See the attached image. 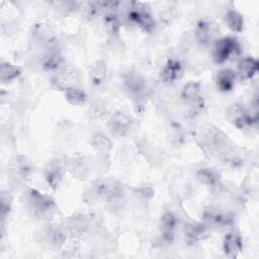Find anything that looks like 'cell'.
Here are the masks:
<instances>
[{"mask_svg": "<svg viewBox=\"0 0 259 259\" xmlns=\"http://www.w3.org/2000/svg\"><path fill=\"white\" fill-rule=\"evenodd\" d=\"M77 81H78L77 72L73 68H70L67 66H65L63 69H61L57 73H55L51 78V84L53 88L63 92L71 87L77 86Z\"/></svg>", "mask_w": 259, "mask_h": 259, "instance_id": "7c38bea8", "label": "cell"}, {"mask_svg": "<svg viewBox=\"0 0 259 259\" xmlns=\"http://www.w3.org/2000/svg\"><path fill=\"white\" fill-rule=\"evenodd\" d=\"M25 203L28 210L37 220H49L56 211L55 201L35 188H29L26 191Z\"/></svg>", "mask_w": 259, "mask_h": 259, "instance_id": "7a4b0ae2", "label": "cell"}, {"mask_svg": "<svg viewBox=\"0 0 259 259\" xmlns=\"http://www.w3.org/2000/svg\"><path fill=\"white\" fill-rule=\"evenodd\" d=\"M12 205V196L8 190H2L1 192V223L4 224L8 217Z\"/></svg>", "mask_w": 259, "mask_h": 259, "instance_id": "836d02e7", "label": "cell"}, {"mask_svg": "<svg viewBox=\"0 0 259 259\" xmlns=\"http://www.w3.org/2000/svg\"><path fill=\"white\" fill-rule=\"evenodd\" d=\"M201 220L208 227L227 229L234 225L235 215L231 210L222 209L217 206H206L201 213Z\"/></svg>", "mask_w": 259, "mask_h": 259, "instance_id": "5b68a950", "label": "cell"}, {"mask_svg": "<svg viewBox=\"0 0 259 259\" xmlns=\"http://www.w3.org/2000/svg\"><path fill=\"white\" fill-rule=\"evenodd\" d=\"M259 68V62L253 57H244L238 63L237 77L242 81H247L253 79L257 74Z\"/></svg>", "mask_w": 259, "mask_h": 259, "instance_id": "44dd1931", "label": "cell"}, {"mask_svg": "<svg viewBox=\"0 0 259 259\" xmlns=\"http://www.w3.org/2000/svg\"><path fill=\"white\" fill-rule=\"evenodd\" d=\"M102 3L103 2H99V1H97V2L96 1H92V2L86 3L85 6L83 7V14H84V16L88 20H92L96 16L101 14L102 10H103Z\"/></svg>", "mask_w": 259, "mask_h": 259, "instance_id": "d6a6232c", "label": "cell"}, {"mask_svg": "<svg viewBox=\"0 0 259 259\" xmlns=\"http://www.w3.org/2000/svg\"><path fill=\"white\" fill-rule=\"evenodd\" d=\"M200 96V83L189 81L181 89V97L186 102H191Z\"/></svg>", "mask_w": 259, "mask_h": 259, "instance_id": "4dcf8cb0", "label": "cell"}, {"mask_svg": "<svg viewBox=\"0 0 259 259\" xmlns=\"http://www.w3.org/2000/svg\"><path fill=\"white\" fill-rule=\"evenodd\" d=\"M133 118L123 111H115L107 120V127L110 133L116 137H124L132 130Z\"/></svg>", "mask_w": 259, "mask_h": 259, "instance_id": "8fae6325", "label": "cell"}, {"mask_svg": "<svg viewBox=\"0 0 259 259\" xmlns=\"http://www.w3.org/2000/svg\"><path fill=\"white\" fill-rule=\"evenodd\" d=\"M220 28L218 24L208 19H200L195 26V38L201 45L213 44L219 38Z\"/></svg>", "mask_w": 259, "mask_h": 259, "instance_id": "9c48e42d", "label": "cell"}, {"mask_svg": "<svg viewBox=\"0 0 259 259\" xmlns=\"http://www.w3.org/2000/svg\"><path fill=\"white\" fill-rule=\"evenodd\" d=\"M64 96L67 102L73 106L83 105L87 100V95L85 91L78 86L71 87L64 91Z\"/></svg>", "mask_w": 259, "mask_h": 259, "instance_id": "83f0119b", "label": "cell"}, {"mask_svg": "<svg viewBox=\"0 0 259 259\" xmlns=\"http://www.w3.org/2000/svg\"><path fill=\"white\" fill-rule=\"evenodd\" d=\"M32 40L46 50L57 49V37L52 28L45 22H35L31 26Z\"/></svg>", "mask_w": 259, "mask_h": 259, "instance_id": "ba28073f", "label": "cell"}, {"mask_svg": "<svg viewBox=\"0 0 259 259\" xmlns=\"http://www.w3.org/2000/svg\"><path fill=\"white\" fill-rule=\"evenodd\" d=\"M225 21L228 27L236 33H240L244 29V17L236 9H228L225 14Z\"/></svg>", "mask_w": 259, "mask_h": 259, "instance_id": "d4e9b609", "label": "cell"}, {"mask_svg": "<svg viewBox=\"0 0 259 259\" xmlns=\"http://www.w3.org/2000/svg\"><path fill=\"white\" fill-rule=\"evenodd\" d=\"M89 228V221L83 214H78L72 218L69 222L68 229L69 232L75 236H81L88 231Z\"/></svg>", "mask_w": 259, "mask_h": 259, "instance_id": "f546056e", "label": "cell"}, {"mask_svg": "<svg viewBox=\"0 0 259 259\" xmlns=\"http://www.w3.org/2000/svg\"><path fill=\"white\" fill-rule=\"evenodd\" d=\"M123 88L127 95L137 103L143 102L147 96L148 86L145 78L137 72H128L122 78Z\"/></svg>", "mask_w": 259, "mask_h": 259, "instance_id": "8992f818", "label": "cell"}, {"mask_svg": "<svg viewBox=\"0 0 259 259\" xmlns=\"http://www.w3.org/2000/svg\"><path fill=\"white\" fill-rule=\"evenodd\" d=\"M10 173L13 179L17 181H24L33 173V165L24 156L14 157L10 164Z\"/></svg>", "mask_w": 259, "mask_h": 259, "instance_id": "9a60e30c", "label": "cell"}, {"mask_svg": "<svg viewBox=\"0 0 259 259\" xmlns=\"http://www.w3.org/2000/svg\"><path fill=\"white\" fill-rule=\"evenodd\" d=\"M237 78V73L234 70L230 68H224L220 70L215 75V86L221 92H230L234 89Z\"/></svg>", "mask_w": 259, "mask_h": 259, "instance_id": "ffe728a7", "label": "cell"}, {"mask_svg": "<svg viewBox=\"0 0 259 259\" xmlns=\"http://www.w3.org/2000/svg\"><path fill=\"white\" fill-rule=\"evenodd\" d=\"M158 227L163 241L167 244L172 243L175 238V230L177 227L176 215L171 211L164 212L159 220Z\"/></svg>", "mask_w": 259, "mask_h": 259, "instance_id": "e0dca14e", "label": "cell"}, {"mask_svg": "<svg viewBox=\"0 0 259 259\" xmlns=\"http://www.w3.org/2000/svg\"><path fill=\"white\" fill-rule=\"evenodd\" d=\"M92 191L98 197L107 202L113 203L122 199L124 187L122 183L113 178H98L92 184Z\"/></svg>", "mask_w": 259, "mask_h": 259, "instance_id": "3957f363", "label": "cell"}, {"mask_svg": "<svg viewBox=\"0 0 259 259\" xmlns=\"http://www.w3.org/2000/svg\"><path fill=\"white\" fill-rule=\"evenodd\" d=\"M208 229L209 227L203 222L188 225L185 229V236L187 241L189 243H196L203 240L208 234Z\"/></svg>", "mask_w": 259, "mask_h": 259, "instance_id": "603a6c76", "label": "cell"}, {"mask_svg": "<svg viewBox=\"0 0 259 259\" xmlns=\"http://www.w3.org/2000/svg\"><path fill=\"white\" fill-rule=\"evenodd\" d=\"M65 172V163L59 159H52L46 164L42 174L48 185L53 189H57L63 181Z\"/></svg>", "mask_w": 259, "mask_h": 259, "instance_id": "30bf717a", "label": "cell"}, {"mask_svg": "<svg viewBox=\"0 0 259 259\" xmlns=\"http://www.w3.org/2000/svg\"><path fill=\"white\" fill-rule=\"evenodd\" d=\"M21 75V68L10 63L3 61L0 65V80L4 84H8Z\"/></svg>", "mask_w": 259, "mask_h": 259, "instance_id": "cb8c5ba5", "label": "cell"}, {"mask_svg": "<svg viewBox=\"0 0 259 259\" xmlns=\"http://www.w3.org/2000/svg\"><path fill=\"white\" fill-rule=\"evenodd\" d=\"M226 117L232 124L240 130H243L246 126H250L247 108L244 107L241 103L236 102L231 104L226 111Z\"/></svg>", "mask_w": 259, "mask_h": 259, "instance_id": "2e32d148", "label": "cell"}, {"mask_svg": "<svg viewBox=\"0 0 259 259\" xmlns=\"http://www.w3.org/2000/svg\"><path fill=\"white\" fill-rule=\"evenodd\" d=\"M123 17L127 22L139 26L143 31L147 33L153 32L156 28V21L150 10V7L144 2H126Z\"/></svg>", "mask_w": 259, "mask_h": 259, "instance_id": "6da1fadb", "label": "cell"}, {"mask_svg": "<svg viewBox=\"0 0 259 259\" xmlns=\"http://www.w3.org/2000/svg\"><path fill=\"white\" fill-rule=\"evenodd\" d=\"M68 169L75 176L81 178L84 177L88 172V164L83 156L72 157L68 162Z\"/></svg>", "mask_w": 259, "mask_h": 259, "instance_id": "f1b7e54d", "label": "cell"}, {"mask_svg": "<svg viewBox=\"0 0 259 259\" xmlns=\"http://www.w3.org/2000/svg\"><path fill=\"white\" fill-rule=\"evenodd\" d=\"M40 66L44 71L55 74L65 67V59L57 49L46 50L40 57Z\"/></svg>", "mask_w": 259, "mask_h": 259, "instance_id": "5bb4252c", "label": "cell"}, {"mask_svg": "<svg viewBox=\"0 0 259 259\" xmlns=\"http://www.w3.org/2000/svg\"><path fill=\"white\" fill-rule=\"evenodd\" d=\"M107 74V66L103 60H97L89 68V77L94 85L101 84Z\"/></svg>", "mask_w": 259, "mask_h": 259, "instance_id": "4316f807", "label": "cell"}, {"mask_svg": "<svg viewBox=\"0 0 259 259\" xmlns=\"http://www.w3.org/2000/svg\"><path fill=\"white\" fill-rule=\"evenodd\" d=\"M196 179L208 187H217L221 180V174L213 168L201 167L195 171Z\"/></svg>", "mask_w": 259, "mask_h": 259, "instance_id": "7402d4cb", "label": "cell"}, {"mask_svg": "<svg viewBox=\"0 0 259 259\" xmlns=\"http://www.w3.org/2000/svg\"><path fill=\"white\" fill-rule=\"evenodd\" d=\"M41 239L48 247L59 250L66 242L67 233L62 227L57 225H49L42 230Z\"/></svg>", "mask_w": 259, "mask_h": 259, "instance_id": "4fadbf2b", "label": "cell"}, {"mask_svg": "<svg viewBox=\"0 0 259 259\" xmlns=\"http://www.w3.org/2000/svg\"><path fill=\"white\" fill-rule=\"evenodd\" d=\"M223 250L227 257L236 258L243 251V239L237 231H230L223 240Z\"/></svg>", "mask_w": 259, "mask_h": 259, "instance_id": "ac0fdd59", "label": "cell"}, {"mask_svg": "<svg viewBox=\"0 0 259 259\" xmlns=\"http://www.w3.org/2000/svg\"><path fill=\"white\" fill-rule=\"evenodd\" d=\"M90 146L96 151L101 154L108 153L112 148L111 140L102 133H94L89 140Z\"/></svg>", "mask_w": 259, "mask_h": 259, "instance_id": "484cf974", "label": "cell"}, {"mask_svg": "<svg viewBox=\"0 0 259 259\" xmlns=\"http://www.w3.org/2000/svg\"><path fill=\"white\" fill-rule=\"evenodd\" d=\"M202 142L210 152L219 155L232 147L229 137L218 127L207 128L202 137Z\"/></svg>", "mask_w": 259, "mask_h": 259, "instance_id": "52a82bcc", "label": "cell"}, {"mask_svg": "<svg viewBox=\"0 0 259 259\" xmlns=\"http://www.w3.org/2000/svg\"><path fill=\"white\" fill-rule=\"evenodd\" d=\"M240 55V45L233 36L219 37L213 42L212 59L215 64L222 65Z\"/></svg>", "mask_w": 259, "mask_h": 259, "instance_id": "277c9868", "label": "cell"}, {"mask_svg": "<svg viewBox=\"0 0 259 259\" xmlns=\"http://www.w3.org/2000/svg\"><path fill=\"white\" fill-rule=\"evenodd\" d=\"M183 75V65L177 59H169L163 66L160 76L163 82L173 83Z\"/></svg>", "mask_w": 259, "mask_h": 259, "instance_id": "d6986e66", "label": "cell"}, {"mask_svg": "<svg viewBox=\"0 0 259 259\" xmlns=\"http://www.w3.org/2000/svg\"><path fill=\"white\" fill-rule=\"evenodd\" d=\"M108 113L107 105L104 101L97 99L91 102V104L88 107V117L90 119H100L104 117Z\"/></svg>", "mask_w": 259, "mask_h": 259, "instance_id": "1f68e13d", "label": "cell"}]
</instances>
